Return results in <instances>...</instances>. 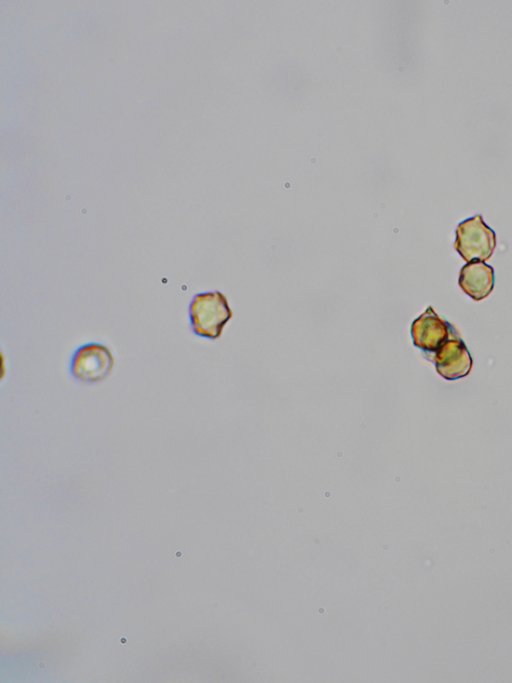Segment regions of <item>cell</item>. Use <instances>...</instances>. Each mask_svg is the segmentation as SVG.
Returning <instances> with one entry per match:
<instances>
[{
    "label": "cell",
    "mask_w": 512,
    "mask_h": 683,
    "mask_svg": "<svg viewBox=\"0 0 512 683\" xmlns=\"http://www.w3.org/2000/svg\"><path fill=\"white\" fill-rule=\"evenodd\" d=\"M190 329L198 337L218 339L232 317L226 297L220 291L195 294L188 306Z\"/></svg>",
    "instance_id": "obj_1"
},
{
    "label": "cell",
    "mask_w": 512,
    "mask_h": 683,
    "mask_svg": "<svg viewBox=\"0 0 512 683\" xmlns=\"http://www.w3.org/2000/svg\"><path fill=\"white\" fill-rule=\"evenodd\" d=\"M114 366L111 350L100 342H88L78 346L69 361V373L73 379L84 384H96L105 380Z\"/></svg>",
    "instance_id": "obj_2"
},
{
    "label": "cell",
    "mask_w": 512,
    "mask_h": 683,
    "mask_svg": "<svg viewBox=\"0 0 512 683\" xmlns=\"http://www.w3.org/2000/svg\"><path fill=\"white\" fill-rule=\"evenodd\" d=\"M495 246V232L485 224L481 215L458 224L455 249L465 261H485L491 257Z\"/></svg>",
    "instance_id": "obj_3"
},
{
    "label": "cell",
    "mask_w": 512,
    "mask_h": 683,
    "mask_svg": "<svg viewBox=\"0 0 512 683\" xmlns=\"http://www.w3.org/2000/svg\"><path fill=\"white\" fill-rule=\"evenodd\" d=\"M452 332L454 328L430 306L411 325L413 344L427 353H435Z\"/></svg>",
    "instance_id": "obj_4"
},
{
    "label": "cell",
    "mask_w": 512,
    "mask_h": 683,
    "mask_svg": "<svg viewBox=\"0 0 512 683\" xmlns=\"http://www.w3.org/2000/svg\"><path fill=\"white\" fill-rule=\"evenodd\" d=\"M433 361L438 374L446 380L467 376L473 364L465 343L458 337L447 339L434 353Z\"/></svg>",
    "instance_id": "obj_5"
},
{
    "label": "cell",
    "mask_w": 512,
    "mask_h": 683,
    "mask_svg": "<svg viewBox=\"0 0 512 683\" xmlns=\"http://www.w3.org/2000/svg\"><path fill=\"white\" fill-rule=\"evenodd\" d=\"M458 283L472 299L482 300L491 293L494 287V270L484 261L467 262L460 271Z\"/></svg>",
    "instance_id": "obj_6"
}]
</instances>
